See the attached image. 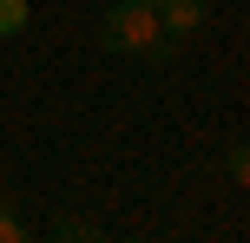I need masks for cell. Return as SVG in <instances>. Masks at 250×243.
<instances>
[{
  "label": "cell",
  "mask_w": 250,
  "mask_h": 243,
  "mask_svg": "<svg viewBox=\"0 0 250 243\" xmlns=\"http://www.w3.org/2000/svg\"><path fill=\"white\" fill-rule=\"evenodd\" d=\"M33 20V0H0V39H20Z\"/></svg>",
  "instance_id": "4"
},
{
  "label": "cell",
  "mask_w": 250,
  "mask_h": 243,
  "mask_svg": "<svg viewBox=\"0 0 250 243\" xmlns=\"http://www.w3.org/2000/svg\"><path fill=\"white\" fill-rule=\"evenodd\" d=\"M53 243H105V230L86 224V217H60V224H53Z\"/></svg>",
  "instance_id": "3"
},
{
  "label": "cell",
  "mask_w": 250,
  "mask_h": 243,
  "mask_svg": "<svg viewBox=\"0 0 250 243\" xmlns=\"http://www.w3.org/2000/svg\"><path fill=\"white\" fill-rule=\"evenodd\" d=\"M204 26V0H158V33L165 39H191Z\"/></svg>",
  "instance_id": "2"
},
{
  "label": "cell",
  "mask_w": 250,
  "mask_h": 243,
  "mask_svg": "<svg viewBox=\"0 0 250 243\" xmlns=\"http://www.w3.org/2000/svg\"><path fill=\"white\" fill-rule=\"evenodd\" d=\"M224 171H230V178H250V145H230V151H224Z\"/></svg>",
  "instance_id": "6"
},
{
  "label": "cell",
  "mask_w": 250,
  "mask_h": 243,
  "mask_svg": "<svg viewBox=\"0 0 250 243\" xmlns=\"http://www.w3.org/2000/svg\"><path fill=\"white\" fill-rule=\"evenodd\" d=\"M99 39H105V53H132V59H171V53H178V39L158 33V7H145V0L105 7Z\"/></svg>",
  "instance_id": "1"
},
{
  "label": "cell",
  "mask_w": 250,
  "mask_h": 243,
  "mask_svg": "<svg viewBox=\"0 0 250 243\" xmlns=\"http://www.w3.org/2000/svg\"><path fill=\"white\" fill-rule=\"evenodd\" d=\"M145 7H158V0H145Z\"/></svg>",
  "instance_id": "8"
},
{
  "label": "cell",
  "mask_w": 250,
  "mask_h": 243,
  "mask_svg": "<svg viewBox=\"0 0 250 243\" xmlns=\"http://www.w3.org/2000/svg\"><path fill=\"white\" fill-rule=\"evenodd\" d=\"M125 243H145V237H125Z\"/></svg>",
  "instance_id": "7"
},
{
  "label": "cell",
  "mask_w": 250,
  "mask_h": 243,
  "mask_svg": "<svg viewBox=\"0 0 250 243\" xmlns=\"http://www.w3.org/2000/svg\"><path fill=\"white\" fill-rule=\"evenodd\" d=\"M0 243H33V230H26L20 210H13V197H0Z\"/></svg>",
  "instance_id": "5"
}]
</instances>
